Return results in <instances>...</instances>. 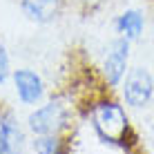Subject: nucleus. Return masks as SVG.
Returning <instances> with one entry per match:
<instances>
[{
	"instance_id": "nucleus-3",
	"label": "nucleus",
	"mask_w": 154,
	"mask_h": 154,
	"mask_svg": "<svg viewBox=\"0 0 154 154\" xmlns=\"http://www.w3.org/2000/svg\"><path fill=\"white\" fill-rule=\"evenodd\" d=\"M123 100L130 107H145L154 96V78L145 67H134L125 74L123 87H121Z\"/></svg>"
},
{
	"instance_id": "nucleus-2",
	"label": "nucleus",
	"mask_w": 154,
	"mask_h": 154,
	"mask_svg": "<svg viewBox=\"0 0 154 154\" xmlns=\"http://www.w3.org/2000/svg\"><path fill=\"white\" fill-rule=\"evenodd\" d=\"M67 119H69L67 105L63 100H49L27 116V127L31 134H60L67 125Z\"/></svg>"
},
{
	"instance_id": "nucleus-10",
	"label": "nucleus",
	"mask_w": 154,
	"mask_h": 154,
	"mask_svg": "<svg viewBox=\"0 0 154 154\" xmlns=\"http://www.w3.org/2000/svg\"><path fill=\"white\" fill-rule=\"evenodd\" d=\"M11 76V65H9V54L7 47L0 42V85L7 83V78Z\"/></svg>"
},
{
	"instance_id": "nucleus-9",
	"label": "nucleus",
	"mask_w": 154,
	"mask_h": 154,
	"mask_svg": "<svg viewBox=\"0 0 154 154\" xmlns=\"http://www.w3.org/2000/svg\"><path fill=\"white\" fill-rule=\"evenodd\" d=\"M36 154H58L60 152V136L58 134H34L31 141Z\"/></svg>"
},
{
	"instance_id": "nucleus-4",
	"label": "nucleus",
	"mask_w": 154,
	"mask_h": 154,
	"mask_svg": "<svg viewBox=\"0 0 154 154\" xmlns=\"http://www.w3.org/2000/svg\"><path fill=\"white\" fill-rule=\"evenodd\" d=\"M127 58H130V40L121 36V38L109 42V49L103 60V76L112 87H116L123 81L127 72Z\"/></svg>"
},
{
	"instance_id": "nucleus-6",
	"label": "nucleus",
	"mask_w": 154,
	"mask_h": 154,
	"mask_svg": "<svg viewBox=\"0 0 154 154\" xmlns=\"http://www.w3.org/2000/svg\"><path fill=\"white\" fill-rule=\"evenodd\" d=\"M25 132L11 112L0 109V154H23Z\"/></svg>"
},
{
	"instance_id": "nucleus-8",
	"label": "nucleus",
	"mask_w": 154,
	"mask_h": 154,
	"mask_svg": "<svg viewBox=\"0 0 154 154\" xmlns=\"http://www.w3.org/2000/svg\"><path fill=\"white\" fill-rule=\"evenodd\" d=\"M143 16L136 9H127L116 18V31L127 40H136L143 34Z\"/></svg>"
},
{
	"instance_id": "nucleus-7",
	"label": "nucleus",
	"mask_w": 154,
	"mask_h": 154,
	"mask_svg": "<svg viewBox=\"0 0 154 154\" xmlns=\"http://www.w3.org/2000/svg\"><path fill=\"white\" fill-rule=\"evenodd\" d=\"M20 9L31 23L49 25L60 16L63 0H20Z\"/></svg>"
},
{
	"instance_id": "nucleus-5",
	"label": "nucleus",
	"mask_w": 154,
	"mask_h": 154,
	"mask_svg": "<svg viewBox=\"0 0 154 154\" xmlns=\"http://www.w3.org/2000/svg\"><path fill=\"white\" fill-rule=\"evenodd\" d=\"M14 78V89L16 96L23 105H36L40 103L42 96H45V85H42L40 74H36L29 67H20L11 74Z\"/></svg>"
},
{
	"instance_id": "nucleus-1",
	"label": "nucleus",
	"mask_w": 154,
	"mask_h": 154,
	"mask_svg": "<svg viewBox=\"0 0 154 154\" xmlns=\"http://www.w3.org/2000/svg\"><path fill=\"white\" fill-rule=\"evenodd\" d=\"M92 127L96 130V134L105 143L119 145L127 136L130 121H127L125 109L121 107L119 103H114V100H103V103L94 105V109H92Z\"/></svg>"
}]
</instances>
